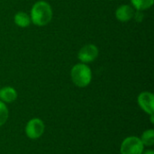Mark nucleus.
I'll return each instance as SVG.
<instances>
[{"label":"nucleus","instance_id":"nucleus-1","mask_svg":"<svg viewBox=\"0 0 154 154\" xmlns=\"http://www.w3.org/2000/svg\"><path fill=\"white\" fill-rule=\"evenodd\" d=\"M53 17V12L51 5L43 0L37 1L30 12L31 22L37 26L47 25Z\"/></svg>","mask_w":154,"mask_h":154},{"label":"nucleus","instance_id":"nucleus-2","mask_svg":"<svg viewBox=\"0 0 154 154\" xmlns=\"http://www.w3.org/2000/svg\"><path fill=\"white\" fill-rule=\"evenodd\" d=\"M70 77L75 86L79 88H86L91 83L92 71L89 66L80 62L72 67Z\"/></svg>","mask_w":154,"mask_h":154},{"label":"nucleus","instance_id":"nucleus-3","mask_svg":"<svg viewBox=\"0 0 154 154\" xmlns=\"http://www.w3.org/2000/svg\"><path fill=\"white\" fill-rule=\"evenodd\" d=\"M144 146L137 136H128L121 143L120 153L121 154H143Z\"/></svg>","mask_w":154,"mask_h":154},{"label":"nucleus","instance_id":"nucleus-4","mask_svg":"<svg viewBox=\"0 0 154 154\" xmlns=\"http://www.w3.org/2000/svg\"><path fill=\"white\" fill-rule=\"evenodd\" d=\"M45 125L42 119L32 118L28 121L25 126V134L31 140L39 139L44 133Z\"/></svg>","mask_w":154,"mask_h":154},{"label":"nucleus","instance_id":"nucleus-5","mask_svg":"<svg viewBox=\"0 0 154 154\" xmlns=\"http://www.w3.org/2000/svg\"><path fill=\"white\" fill-rule=\"evenodd\" d=\"M98 56V48L95 44H86L84 45L78 53V58L81 63H90L93 62Z\"/></svg>","mask_w":154,"mask_h":154},{"label":"nucleus","instance_id":"nucleus-6","mask_svg":"<svg viewBox=\"0 0 154 154\" xmlns=\"http://www.w3.org/2000/svg\"><path fill=\"white\" fill-rule=\"evenodd\" d=\"M137 103L140 108L146 113L147 115L151 116L154 114V96L152 92L143 91L139 94L137 97Z\"/></svg>","mask_w":154,"mask_h":154},{"label":"nucleus","instance_id":"nucleus-7","mask_svg":"<svg viewBox=\"0 0 154 154\" xmlns=\"http://www.w3.org/2000/svg\"><path fill=\"white\" fill-rule=\"evenodd\" d=\"M134 8L130 5H121L116 10V18L122 23L129 22L134 17Z\"/></svg>","mask_w":154,"mask_h":154},{"label":"nucleus","instance_id":"nucleus-8","mask_svg":"<svg viewBox=\"0 0 154 154\" xmlns=\"http://www.w3.org/2000/svg\"><path fill=\"white\" fill-rule=\"evenodd\" d=\"M17 91L12 87H4L0 88V100L4 103H13L17 98Z\"/></svg>","mask_w":154,"mask_h":154},{"label":"nucleus","instance_id":"nucleus-9","mask_svg":"<svg viewBox=\"0 0 154 154\" xmlns=\"http://www.w3.org/2000/svg\"><path fill=\"white\" fill-rule=\"evenodd\" d=\"M14 23L21 27V28H25V27H28L30 25V23H32L31 22V18H30V15L27 14L26 13L24 12H17L15 14H14Z\"/></svg>","mask_w":154,"mask_h":154},{"label":"nucleus","instance_id":"nucleus-10","mask_svg":"<svg viewBox=\"0 0 154 154\" xmlns=\"http://www.w3.org/2000/svg\"><path fill=\"white\" fill-rule=\"evenodd\" d=\"M132 6L137 11H144L150 9L154 4V0H131Z\"/></svg>","mask_w":154,"mask_h":154},{"label":"nucleus","instance_id":"nucleus-11","mask_svg":"<svg viewBox=\"0 0 154 154\" xmlns=\"http://www.w3.org/2000/svg\"><path fill=\"white\" fill-rule=\"evenodd\" d=\"M143 144L144 147H152L154 144V130L153 129H148L145 130L142 136L140 137Z\"/></svg>","mask_w":154,"mask_h":154},{"label":"nucleus","instance_id":"nucleus-12","mask_svg":"<svg viewBox=\"0 0 154 154\" xmlns=\"http://www.w3.org/2000/svg\"><path fill=\"white\" fill-rule=\"evenodd\" d=\"M9 117V111L5 103L0 100V127L3 126Z\"/></svg>","mask_w":154,"mask_h":154},{"label":"nucleus","instance_id":"nucleus-13","mask_svg":"<svg viewBox=\"0 0 154 154\" xmlns=\"http://www.w3.org/2000/svg\"><path fill=\"white\" fill-rule=\"evenodd\" d=\"M143 154H154V152L152 150H147V151H143Z\"/></svg>","mask_w":154,"mask_h":154},{"label":"nucleus","instance_id":"nucleus-14","mask_svg":"<svg viewBox=\"0 0 154 154\" xmlns=\"http://www.w3.org/2000/svg\"><path fill=\"white\" fill-rule=\"evenodd\" d=\"M150 119H151V123H152V124H154V114L150 116Z\"/></svg>","mask_w":154,"mask_h":154}]
</instances>
